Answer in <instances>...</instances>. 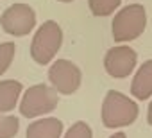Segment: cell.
I'll use <instances>...</instances> for the list:
<instances>
[{
	"mask_svg": "<svg viewBox=\"0 0 152 138\" xmlns=\"http://www.w3.org/2000/svg\"><path fill=\"white\" fill-rule=\"evenodd\" d=\"M147 120H148V124L152 126V102L148 104V113H147Z\"/></svg>",
	"mask_w": 152,
	"mask_h": 138,
	"instance_id": "obj_15",
	"label": "cell"
},
{
	"mask_svg": "<svg viewBox=\"0 0 152 138\" xmlns=\"http://www.w3.org/2000/svg\"><path fill=\"white\" fill-rule=\"evenodd\" d=\"M23 86L20 81H0V113H7L15 109L18 97L22 93Z\"/></svg>",
	"mask_w": 152,
	"mask_h": 138,
	"instance_id": "obj_10",
	"label": "cell"
},
{
	"mask_svg": "<svg viewBox=\"0 0 152 138\" xmlns=\"http://www.w3.org/2000/svg\"><path fill=\"white\" fill-rule=\"evenodd\" d=\"M61 43H63L61 27L56 22L48 20L34 34V40L31 45V56L38 65H47L54 59V56L61 48Z\"/></svg>",
	"mask_w": 152,
	"mask_h": 138,
	"instance_id": "obj_3",
	"label": "cell"
},
{
	"mask_svg": "<svg viewBox=\"0 0 152 138\" xmlns=\"http://www.w3.org/2000/svg\"><path fill=\"white\" fill-rule=\"evenodd\" d=\"M136 61H138V56L131 47H113L107 50L104 57V66L111 77L124 79L134 70Z\"/></svg>",
	"mask_w": 152,
	"mask_h": 138,
	"instance_id": "obj_7",
	"label": "cell"
},
{
	"mask_svg": "<svg viewBox=\"0 0 152 138\" xmlns=\"http://www.w3.org/2000/svg\"><path fill=\"white\" fill-rule=\"evenodd\" d=\"M147 27V13L145 7L140 4H131L127 7H124L115 18H113V40L118 43H125V41H132L138 36H141V32Z\"/></svg>",
	"mask_w": 152,
	"mask_h": 138,
	"instance_id": "obj_2",
	"label": "cell"
},
{
	"mask_svg": "<svg viewBox=\"0 0 152 138\" xmlns=\"http://www.w3.org/2000/svg\"><path fill=\"white\" fill-rule=\"evenodd\" d=\"M0 23L2 29L11 36H25L36 25V13L27 4H15L4 11Z\"/></svg>",
	"mask_w": 152,
	"mask_h": 138,
	"instance_id": "obj_6",
	"label": "cell"
},
{
	"mask_svg": "<svg viewBox=\"0 0 152 138\" xmlns=\"http://www.w3.org/2000/svg\"><path fill=\"white\" fill-rule=\"evenodd\" d=\"M15 43H0V76H2L7 68L11 66V61L15 57Z\"/></svg>",
	"mask_w": 152,
	"mask_h": 138,
	"instance_id": "obj_13",
	"label": "cell"
},
{
	"mask_svg": "<svg viewBox=\"0 0 152 138\" xmlns=\"http://www.w3.org/2000/svg\"><path fill=\"white\" fill-rule=\"evenodd\" d=\"M64 138H91V127L86 122H75L68 129Z\"/></svg>",
	"mask_w": 152,
	"mask_h": 138,
	"instance_id": "obj_14",
	"label": "cell"
},
{
	"mask_svg": "<svg viewBox=\"0 0 152 138\" xmlns=\"http://www.w3.org/2000/svg\"><path fill=\"white\" fill-rule=\"evenodd\" d=\"M109 138H127V136H125V133H115V134L109 136Z\"/></svg>",
	"mask_w": 152,
	"mask_h": 138,
	"instance_id": "obj_16",
	"label": "cell"
},
{
	"mask_svg": "<svg viewBox=\"0 0 152 138\" xmlns=\"http://www.w3.org/2000/svg\"><path fill=\"white\" fill-rule=\"evenodd\" d=\"M59 2H72V0H59Z\"/></svg>",
	"mask_w": 152,
	"mask_h": 138,
	"instance_id": "obj_17",
	"label": "cell"
},
{
	"mask_svg": "<svg viewBox=\"0 0 152 138\" xmlns=\"http://www.w3.org/2000/svg\"><path fill=\"white\" fill-rule=\"evenodd\" d=\"M131 93L140 101H145L152 95V59L145 61L136 72L131 84Z\"/></svg>",
	"mask_w": 152,
	"mask_h": 138,
	"instance_id": "obj_8",
	"label": "cell"
},
{
	"mask_svg": "<svg viewBox=\"0 0 152 138\" xmlns=\"http://www.w3.org/2000/svg\"><path fill=\"white\" fill-rule=\"evenodd\" d=\"M20 129V120L16 117L0 115V138H15Z\"/></svg>",
	"mask_w": 152,
	"mask_h": 138,
	"instance_id": "obj_12",
	"label": "cell"
},
{
	"mask_svg": "<svg viewBox=\"0 0 152 138\" xmlns=\"http://www.w3.org/2000/svg\"><path fill=\"white\" fill-rule=\"evenodd\" d=\"M63 122L56 117L41 118L27 127V138H61Z\"/></svg>",
	"mask_w": 152,
	"mask_h": 138,
	"instance_id": "obj_9",
	"label": "cell"
},
{
	"mask_svg": "<svg viewBox=\"0 0 152 138\" xmlns=\"http://www.w3.org/2000/svg\"><path fill=\"white\" fill-rule=\"evenodd\" d=\"M122 4V0H88L90 11L95 16H109L111 13H115V9Z\"/></svg>",
	"mask_w": 152,
	"mask_h": 138,
	"instance_id": "obj_11",
	"label": "cell"
},
{
	"mask_svg": "<svg viewBox=\"0 0 152 138\" xmlns=\"http://www.w3.org/2000/svg\"><path fill=\"white\" fill-rule=\"evenodd\" d=\"M57 104L59 97L54 88H48L45 84H34L25 92L20 102V113L27 118H36L39 115L54 111Z\"/></svg>",
	"mask_w": 152,
	"mask_h": 138,
	"instance_id": "obj_4",
	"label": "cell"
},
{
	"mask_svg": "<svg viewBox=\"0 0 152 138\" xmlns=\"http://www.w3.org/2000/svg\"><path fill=\"white\" fill-rule=\"evenodd\" d=\"M83 74L77 65L68 59H57L48 70V81L57 93L72 95L79 90Z\"/></svg>",
	"mask_w": 152,
	"mask_h": 138,
	"instance_id": "obj_5",
	"label": "cell"
},
{
	"mask_svg": "<svg viewBox=\"0 0 152 138\" xmlns=\"http://www.w3.org/2000/svg\"><path fill=\"white\" fill-rule=\"evenodd\" d=\"M138 104L120 92H107L102 102V124L109 129L125 127L138 118Z\"/></svg>",
	"mask_w": 152,
	"mask_h": 138,
	"instance_id": "obj_1",
	"label": "cell"
}]
</instances>
